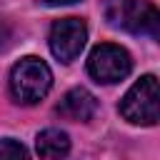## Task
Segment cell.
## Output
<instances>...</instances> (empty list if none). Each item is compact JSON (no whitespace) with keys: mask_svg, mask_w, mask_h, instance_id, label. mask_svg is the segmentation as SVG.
Returning <instances> with one entry per match:
<instances>
[{"mask_svg":"<svg viewBox=\"0 0 160 160\" xmlns=\"http://www.w3.org/2000/svg\"><path fill=\"white\" fill-rule=\"evenodd\" d=\"M132 70V58L125 48L115 45V42H100L92 48L90 58H88V72L98 80V82H120L130 75Z\"/></svg>","mask_w":160,"mask_h":160,"instance_id":"4","label":"cell"},{"mask_svg":"<svg viewBox=\"0 0 160 160\" xmlns=\"http://www.w3.org/2000/svg\"><path fill=\"white\" fill-rule=\"evenodd\" d=\"M5 158H28V150L18 140L5 138V140H0V160H5Z\"/></svg>","mask_w":160,"mask_h":160,"instance_id":"8","label":"cell"},{"mask_svg":"<svg viewBox=\"0 0 160 160\" xmlns=\"http://www.w3.org/2000/svg\"><path fill=\"white\" fill-rule=\"evenodd\" d=\"M105 20L112 28H122L135 35L158 38L160 15L148 0H105Z\"/></svg>","mask_w":160,"mask_h":160,"instance_id":"1","label":"cell"},{"mask_svg":"<svg viewBox=\"0 0 160 160\" xmlns=\"http://www.w3.org/2000/svg\"><path fill=\"white\" fill-rule=\"evenodd\" d=\"M52 88V72L40 58H22L10 70V92L18 102L32 105L42 100Z\"/></svg>","mask_w":160,"mask_h":160,"instance_id":"2","label":"cell"},{"mask_svg":"<svg viewBox=\"0 0 160 160\" xmlns=\"http://www.w3.org/2000/svg\"><path fill=\"white\" fill-rule=\"evenodd\" d=\"M48 5H70V2H75V0H45Z\"/></svg>","mask_w":160,"mask_h":160,"instance_id":"10","label":"cell"},{"mask_svg":"<svg viewBox=\"0 0 160 160\" xmlns=\"http://www.w3.org/2000/svg\"><path fill=\"white\" fill-rule=\"evenodd\" d=\"M120 115L132 125H155L160 118L158 108V78L142 75L120 100Z\"/></svg>","mask_w":160,"mask_h":160,"instance_id":"3","label":"cell"},{"mask_svg":"<svg viewBox=\"0 0 160 160\" xmlns=\"http://www.w3.org/2000/svg\"><path fill=\"white\" fill-rule=\"evenodd\" d=\"M35 150L40 158H62L70 152V138L62 130L48 128L42 132H38L35 138Z\"/></svg>","mask_w":160,"mask_h":160,"instance_id":"7","label":"cell"},{"mask_svg":"<svg viewBox=\"0 0 160 160\" xmlns=\"http://www.w3.org/2000/svg\"><path fill=\"white\" fill-rule=\"evenodd\" d=\"M55 112L65 120H72V122H88L95 112H98V100L90 90L85 88H72L62 95V100L58 102Z\"/></svg>","mask_w":160,"mask_h":160,"instance_id":"6","label":"cell"},{"mask_svg":"<svg viewBox=\"0 0 160 160\" xmlns=\"http://www.w3.org/2000/svg\"><path fill=\"white\" fill-rule=\"evenodd\" d=\"M8 42H10V30H8V25L0 20V52L8 48Z\"/></svg>","mask_w":160,"mask_h":160,"instance_id":"9","label":"cell"},{"mask_svg":"<svg viewBox=\"0 0 160 160\" xmlns=\"http://www.w3.org/2000/svg\"><path fill=\"white\" fill-rule=\"evenodd\" d=\"M88 42V25L80 18H62L50 28V50L60 62H72Z\"/></svg>","mask_w":160,"mask_h":160,"instance_id":"5","label":"cell"}]
</instances>
